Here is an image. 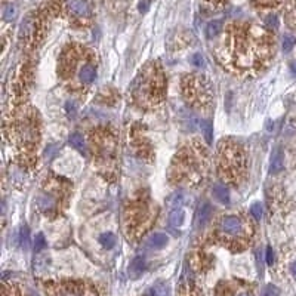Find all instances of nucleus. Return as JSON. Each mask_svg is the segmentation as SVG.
Returning <instances> with one entry per match:
<instances>
[{"label": "nucleus", "instance_id": "nucleus-6", "mask_svg": "<svg viewBox=\"0 0 296 296\" xmlns=\"http://www.w3.org/2000/svg\"><path fill=\"white\" fill-rule=\"evenodd\" d=\"M130 90L132 100L144 108H153L162 104L166 95V77L160 63H148L135 79Z\"/></svg>", "mask_w": 296, "mask_h": 296}, {"label": "nucleus", "instance_id": "nucleus-38", "mask_svg": "<svg viewBox=\"0 0 296 296\" xmlns=\"http://www.w3.org/2000/svg\"><path fill=\"white\" fill-rule=\"evenodd\" d=\"M21 244H22V248H27L28 246V228L27 227H24L21 230Z\"/></svg>", "mask_w": 296, "mask_h": 296}, {"label": "nucleus", "instance_id": "nucleus-23", "mask_svg": "<svg viewBox=\"0 0 296 296\" xmlns=\"http://www.w3.org/2000/svg\"><path fill=\"white\" fill-rule=\"evenodd\" d=\"M2 296H22V292H21V289L18 287V284L3 281V287H2Z\"/></svg>", "mask_w": 296, "mask_h": 296}, {"label": "nucleus", "instance_id": "nucleus-11", "mask_svg": "<svg viewBox=\"0 0 296 296\" xmlns=\"http://www.w3.org/2000/svg\"><path fill=\"white\" fill-rule=\"evenodd\" d=\"M182 95L190 107L206 111L212 106V85L206 76L187 74L182 80Z\"/></svg>", "mask_w": 296, "mask_h": 296}, {"label": "nucleus", "instance_id": "nucleus-41", "mask_svg": "<svg viewBox=\"0 0 296 296\" xmlns=\"http://www.w3.org/2000/svg\"><path fill=\"white\" fill-rule=\"evenodd\" d=\"M290 70H292L293 76H296V61H293V63L290 64Z\"/></svg>", "mask_w": 296, "mask_h": 296}, {"label": "nucleus", "instance_id": "nucleus-35", "mask_svg": "<svg viewBox=\"0 0 296 296\" xmlns=\"http://www.w3.org/2000/svg\"><path fill=\"white\" fill-rule=\"evenodd\" d=\"M251 213L254 215V218H255L256 221H259L261 216H262V206H261V203H255V205L251 208Z\"/></svg>", "mask_w": 296, "mask_h": 296}, {"label": "nucleus", "instance_id": "nucleus-4", "mask_svg": "<svg viewBox=\"0 0 296 296\" xmlns=\"http://www.w3.org/2000/svg\"><path fill=\"white\" fill-rule=\"evenodd\" d=\"M5 130L11 141V145L15 147L21 160L25 165L33 163L40 142L37 111H34L31 107L18 108L5 125Z\"/></svg>", "mask_w": 296, "mask_h": 296}, {"label": "nucleus", "instance_id": "nucleus-2", "mask_svg": "<svg viewBox=\"0 0 296 296\" xmlns=\"http://www.w3.org/2000/svg\"><path fill=\"white\" fill-rule=\"evenodd\" d=\"M96 65L98 58L95 52L79 43H68L58 61V74L70 89L85 90L96 79Z\"/></svg>", "mask_w": 296, "mask_h": 296}, {"label": "nucleus", "instance_id": "nucleus-5", "mask_svg": "<svg viewBox=\"0 0 296 296\" xmlns=\"http://www.w3.org/2000/svg\"><path fill=\"white\" fill-rule=\"evenodd\" d=\"M254 233V224L246 215H224L216 221L212 238L231 252H241L251 246Z\"/></svg>", "mask_w": 296, "mask_h": 296}, {"label": "nucleus", "instance_id": "nucleus-14", "mask_svg": "<svg viewBox=\"0 0 296 296\" xmlns=\"http://www.w3.org/2000/svg\"><path fill=\"white\" fill-rule=\"evenodd\" d=\"M46 17L42 12H30L20 25V40L27 47H36L44 36Z\"/></svg>", "mask_w": 296, "mask_h": 296}, {"label": "nucleus", "instance_id": "nucleus-30", "mask_svg": "<svg viewBox=\"0 0 296 296\" xmlns=\"http://www.w3.org/2000/svg\"><path fill=\"white\" fill-rule=\"evenodd\" d=\"M295 43H296V39H295L292 34H286V36L283 37V51H284V52H289L290 49L295 46Z\"/></svg>", "mask_w": 296, "mask_h": 296}, {"label": "nucleus", "instance_id": "nucleus-9", "mask_svg": "<svg viewBox=\"0 0 296 296\" xmlns=\"http://www.w3.org/2000/svg\"><path fill=\"white\" fill-rule=\"evenodd\" d=\"M156 208H153L148 195H138L130 200L125 209V227L126 234L132 240H139L148 230L151 228L154 221Z\"/></svg>", "mask_w": 296, "mask_h": 296}, {"label": "nucleus", "instance_id": "nucleus-39", "mask_svg": "<svg viewBox=\"0 0 296 296\" xmlns=\"http://www.w3.org/2000/svg\"><path fill=\"white\" fill-rule=\"evenodd\" d=\"M267 264L273 265L274 264V252L271 248H267Z\"/></svg>", "mask_w": 296, "mask_h": 296}, {"label": "nucleus", "instance_id": "nucleus-3", "mask_svg": "<svg viewBox=\"0 0 296 296\" xmlns=\"http://www.w3.org/2000/svg\"><path fill=\"white\" fill-rule=\"evenodd\" d=\"M209 168L208 148L199 142L185 144L172 159L169 168V181L173 185L197 188L203 184Z\"/></svg>", "mask_w": 296, "mask_h": 296}, {"label": "nucleus", "instance_id": "nucleus-20", "mask_svg": "<svg viewBox=\"0 0 296 296\" xmlns=\"http://www.w3.org/2000/svg\"><path fill=\"white\" fill-rule=\"evenodd\" d=\"M168 241H169V238H168L166 234L156 233V234H151L150 238H148V246H150V248H153V249H162V248H165V246L168 244Z\"/></svg>", "mask_w": 296, "mask_h": 296}, {"label": "nucleus", "instance_id": "nucleus-18", "mask_svg": "<svg viewBox=\"0 0 296 296\" xmlns=\"http://www.w3.org/2000/svg\"><path fill=\"white\" fill-rule=\"evenodd\" d=\"M211 218H212V206H211L209 203L202 205V206L199 208V211H197V218H195L197 225H199V227L206 225V224L211 221Z\"/></svg>", "mask_w": 296, "mask_h": 296}, {"label": "nucleus", "instance_id": "nucleus-7", "mask_svg": "<svg viewBox=\"0 0 296 296\" xmlns=\"http://www.w3.org/2000/svg\"><path fill=\"white\" fill-rule=\"evenodd\" d=\"M216 166L224 182L238 187L244 181L246 172H248V159H246L244 148L233 139H222L218 144Z\"/></svg>", "mask_w": 296, "mask_h": 296}, {"label": "nucleus", "instance_id": "nucleus-16", "mask_svg": "<svg viewBox=\"0 0 296 296\" xmlns=\"http://www.w3.org/2000/svg\"><path fill=\"white\" fill-rule=\"evenodd\" d=\"M216 296H254V289L241 280H227L218 284Z\"/></svg>", "mask_w": 296, "mask_h": 296}, {"label": "nucleus", "instance_id": "nucleus-21", "mask_svg": "<svg viewBox=\"0 0 296 296\" xmlns=\"http://www.w3.org/2000/svg\"><path fill=\"white\" fill-rule=\"evenodd\" d=\"M212 192H213V195L216 197L218 202H221V203H224V205H228V203H230V191H228V188H227L225 185L216 184V185L213 187Z\"/></svg>", "mask_w": 296, "mask_h": 296}, {"label": "nucleus", "instance_id": "nucleus-31", "mask_svg": "<svg viewBox=\"0 0 296 296\" xmlns=\"http://www.w3.org/2000/svg\"><path fill=\"white\" fill-rule=\"evenodd\" d=\"M15 15H17V11H15V6L12 3H9L5 11H3V20L5 21H14L15 20Z\"/></svg>", "mask_w": 296, "mask_h": 296}, {"label": "nucleus", "instance_id": "nucleus-34", "mask_svg": "<svg viewBox=\"0 0 296 296\" xmlns=\"http://www.w3.org/2000/svg\"><path fill=\"white\" fill-rule=\"evenodd\" d=\"M265 22H267V27H268L270 30H273V31H275V30L278 28V20H277L275 15H270Z\"/></svg>", "mask_w": 296, "mask_h": 296}, {"label": "nucleus", "instance_id": "nucleus-29", "mask_svg": "<svg viewBox=\"0 0 296 296\" xmlns=\"http://www.w3.org/2000/svg\"><path fill=\"white\" fill-rule=\"evenodd\" d=\"M261 296H280V289L274 284H267L262 289Z\"/></svg>", "mask_w": 296, "mask_h": 296}, {"label": "nucleus", "instance_id": "nucleus-40", "mask_svg": "<svg viewBox=\"0 0 296 296\" xmlns=\"http://www.w3.org/2000/svg\"><path fill=\"white\" fill-rule=\"evenodd\" d=\"M290 273H292V275L296 278V261L290 265Z\"/></svg>", "mask_w": 296, "mask_h": 296}, {"label": "nucleus", "instance_id": "nucleus-32", "mask_svg": "<svg viewBox=\"0 0 296 296\" xmlns=\"http://www.w3.org/2000/svg\"><path fill=\"white\" fill-rule=\"evenodd\" d=\"M202 129H203V132H205V138H206V141L211 142V141H212V136H213V130H212L211 122H208V120L202 122Z\"/></svg>", "mask_w": 296, "mask_h": 296}, {"label": "nucleus", "instance_id": "nucleus-36", "mask_svg": "<svg viewBox=\"0 0 296 296\" xmlns=\"http://www.w3.org/2000/svg\"><path fill=\"white\" fill-rule=\"evenodd\" d=\"M191 63H192V65H194V67H197V68H200V67H203V65H205V60H203V57H202L200 54H195V55H192Z\"/></svg>", "mask_w": 296, "mask_h": 296}, {"label": "nucleus", "instance_id": "nucleus-27", "mask_svg": "<svg viewBox=\"0 0 296 296\" xmlns=\"http://www.w3.org/2000/svg\"><path fill=\"white\" fill-rule=\"evenodd\" d=\"M169 221H170V225L173 227H181L184 224V211L182 209H176L170 213L169 216Z\"/></svg>", "mask_w": 296, "mask_h": 296}, {"label": "nucleus", "instance_id": "nucleus-24", "mask_svg": "<svg viewBox=\"0 0 296 296\" xmlns=\"http://www.w3.org/2000/svg\"><path fill=\"white\" fill-rule=\"evenodd\" d=\"M70 144H71V147H74L76 150H79L82 153L86 150V142H85V138L82 133H73L70 136Z\"/></svg>", "mask_w": 296, "mask_h": 296}, {"label": "nucleus", "instance_id": "nucleus-10", "mask_svg": "<svg viewBox=\"0 0 296 296\" xmlns=\"http://www.w3.org/2000/svg\"><path fill=\"white\" fill-rule=\"evenodd\" d=\"M47 11L73 25H87L95 15L93 0H47Z\"/></svg>", "mask_w": 296, "mask_h": 296}, {"label": "nucleus", "instance_id": "nucleus-25", "mask_svg": "<svg viewBox=\"0 0 296 296\" xmlns=\"http://www.w3.org/2000/svg\"><path fill=\"white\" fill-rule=\"evenodd\" d=\"M100 243L104 246L106 249H113L116 244V237L113 233H104L100 235Z\"/></svg>", "mask_w": 296, "mask_h": 296}, {"label": "nucleus", "instance_id": "nucleus-19", "mask_svg": "<svg viewBox=\"0 0 296 296\" xmlns=\"http://www.w3.org/2000/svg\"><path fill=\"white\" fill-rule=\"evenodd\" d=\"M283 168H284V156H283L280 148H277V150L271 156V168H270V170H271V173H280L283 170Z\"/></svg>", "mask_w": 296, "mask_h": 296}, {"label": "nucleus", "instance_id": "nucleus-1", "mask_svg": "<svg viewBox=\"0 0 296 296\" xmlns=\"http://www.w3.org/2000/svg\"><path fill=\"white\" fill-rule=\"evenodd\" d=\"M271 31L255 24L228 25L216 49L218 61L230 73L241 77L259 74L274 57L275 40Z\"/></svg>", "mask_w": 296, "mask_h": 296}, {"label": "nucleus", "instance_id": "nucleus-17", "mask_svg": "<svg viewBox=\"0 0 296 296\" xmlns=\"http://www.w3.org/2000/svg\"><path fill=\"white\" fill-rule=\"evenodd\" d=\"M145 267H147V264H145L144 256H136L129 265V277L130 278H138L145 271Z\"/></svg>", "mask_w": 296, "mask_h": 296}, {"label": "nucleus", "instance_id": "nucleus-28", "mask_svg": "<svg viewBox=\"0 0 296 296\" xmlns=\"http://www.w3.org/2000/svg\"><path fill=\"white\" fill-rule=\"evenodd\" d=\"M200 2L209 9H221L227 3V0H200Z\"/></svg>", "mask_w": 296, "mask_h": 296}, {"label": "nucleus", "instance_id": "nucleus-26", "mask_svg": "<svg viewBox=\"0 0 296 296\" xmlns=\"http://www.w3.org/2000/svg\"><path fill=\"white\" fill-rule=\"evenodd\" d=\"M169 295H170V289H169V284L166 283H157L151 289V296H169Z\"/></svg>", "mask_w": 296, "mask_h": 296}, {"label": "nucleus", "instance_id": "nucleus-33", "mask_svg": "<svg viewBox=\"0 0 296 296\" xmlns=\"http://www.w3.org/2000/svg\"><path fill=\"white\" fill-rule=\"evenodd\" d=\"M44 246H46V241H44L43 234H37L36 238H34V251L40 252L42 249H44Z\"/></svg>", "mask_w": 296, "mask_h": 296}, {"label": "nucleus", "instance_id": "nucleus-12", "mask_svg": "<svg viewBox=\"0 0 296 296\" xmlns=\"http://www.w3.org/2000/svg\"><path fill=\"white\" fill-rule=\"evenodd\" d=\"M70 184L61 178L47 181L43 191L37 197V208L40 212H43L46 216L54 218L60 215V211L63 209V203L68 197Z\"/></svg>", "mask_w": 296, "mask_h": 296}, {"label": "nucleus", "instance_id": "nucleus-22", "mask_svg": "<svg viewBox=\"0 0 296 296\" xmlns=\"http://www.w3.org/2000/svg\"><path fill=\"white\" fill-rule=\"evenodd\" d=\"M222 31H224V24H222V21H219V20L211 21V22L208 24V27H206V36H208V39H215V37H218Z\"/></svg>", "mask_w": 296, "mask_h": 296}, {"label": "nucleus", "instance_id": "nucleus-13", "mask_svg": "<svg viewBox=\"0 0 296 296\" xmlns=\"http://www.w3.org/2000/svg\"><path fill=\"white\" fill-rule=\"evenodd\" d=\"M42 286L44 296H103L96 284L86 280H46Z\"/></svg>", "mask_w": 296, "mask_h": 296}, {"label": "nucleus", "instance_id": "nucleus-8", "mask_svg": "<svg viewBox=\"0 0 296 296\" xmlns=\"http://www.w3.org/2000/svg\"><path fill=\"white\" fill-rule=\"evenodd\" d=\"M90 147L93 160L100 172L107 178L117 173V138L110 129H98L90 133Z\"/></svg>", "mask_w": 296, "mask_h": 296}, {"label": "nucleus", "instance_id": "nucleus-37", "mask_svg": "<svg viewBox=\"0 0 296 296\" xmlns=\"http://www.w3.org/2000/svg\"><path fill=\"white\" fill-rule=\"evenodd\" d=\"M258 5L261 6H267V8H273V6H277L281 0H256Z\"/></svg>", "mask_w": 296, "mask_h": 296}, {"label": "nucleus", "instance_id": "nucleus-15", "mask_svg": "<svg viewBox=\"0 0 296 296\" xmlns=\"http://www.w3.org/2000/svg\"><path fill=\"white\" fill-rule=\"evenodd\" d=\"M178 296H205L202 286L197 281L195 273L191 268V265L185 264L179 284H178Z\"/></svg>", "mask_w": 296, "mask_h": 296}]
</instances>
